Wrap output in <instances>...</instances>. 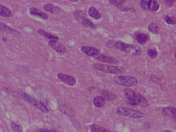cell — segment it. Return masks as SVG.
I'll return each mask as SVG.
<instances>
[{
  "mask_svg": "<svg viewBox=\"0 0 176 132\" xmlns=\"http://www.w3.org/2000/svg\"><path fill=\"white\" fill-rule=\"evenodd\" d=\"M106 45L109 48L120 49L133 55H139L142 52V50L138 46L129 44L120 41L110 40L107 42Z\"/></svg>",
  "mask_w": 176,
  "mask_h": 132,
  "instance_id": "cell-1",
  "label": "cell"
},
{
  "mask_svg": "<svg viewBox=\"0 0 176 132\" xmlns=\"http://www.w3.org/2000/svg\"><path fill=\"white\" fill-rule=\"evenodd\" d=\"M92 67L96 70L109 74H118L123 73L124 72V69L122 67L119 66L94 64L92 65Z\"/></svg>",
  "mask_w": 176,
  "mask_h": 132,
  "instance_id": "cell-2",
  "label": "cell"
},
{
  "mask_svg": "<svg viewBox=\"0 0 176 132\" xmlns=\"http://www.w3.org/2000/svg\"><path fill=\"white\" fill-rule=\"evenodd\" d=\"M116 112L120 115L133 118H142L144 116L143 113L140 111L123 107L118 108Z\"/></svg>",
  "mask_w": 176,
  "mask_h": 132,
  "instance_id": "cell-3",
  "label": "cell"
},
{
  "mask_svg": "<svg viewBox=\"0 0 176 132\" xmlns=\"http://www.w3.org/2000/svg\"><path fill=\"white\" fill-rule=\"evenodd\" d=\"M114 80L118 85L126 87H132L138 83V80L136 78L129 76H116Z\"/></svg>",
  "mask_w": 176,
  "mask_h": 132,
  "instance_id": "cell-4",
  "label": "cell"
},
{
  "mask_svg": "<svg viewBox=\"0 0 176 132\" xmlns=\"http://www.w3.org/2000/svg\"><path fill=\"white\" fill-rule=\"evenodd\" d=\"M93 58L97 59L101 62L110 64H116L118 62L117 59L114 57L106 56L100 53L94 54L91 56Z\"/></svg>",
  "mask_w": 176,
  "mask_h": 132,
  "instance_id": "cell-5",
  "label": "cell"
},
{
  "mask_svg": "<svg viewBox=\"0 0 176 132\" xmlns=\"http://www.w3.org/2000/svg\"><path fill=\"white\" fill-rule=\"evenodd\" d=\"M48 44L52 49L60 54H64L67 52L66 48L62 44L57 41H50Z\"/></svg>",
  "mask_w": 176,
  "mask_h": 132,
  "instance_id": "cell-6",
  "label": "cell"
},
{
  "mask_svg": "<svg viewBox=\"0 0 176 132\" xmlns=\"http://www.w3.org/2000/svg\"><path fill=\"white\" fill-rule=\"evenodd\" d=\"M57 76L59 79L68 85L73 86L76 84V80L74 76L62 73L58 74Z\"/></svg>",
  "mask_w": 176,
  "mask_h": 132,
  "instance_id": "cell-7",
  "label": "cell"
},
{
  "mask_svg": "<svg viewBox=\"0 0 176 132\" xmlns=\"http://www.w3.org/2000/svg\"><path fill=\"white\" fill-rule=\"evenodd\" d=\"M11 94L13 97L22 99L28 103L30 102L32 97L25 91L21 90L13 91L11 93Z\"/></svg>",
  "mask_w": 176,
  "mask_h": 132,
  "instance_id": "cell-8",
  "label": "cell"
},
{
  "mask_svg": "<svg viewBox=\"0 0 176 132\" xmlns=\"http://www.w3.org/2000/svg\"><path fill=\"white\" fill-rule=\"evenodd\" d=\"M30 15L37 16L42 20H46L48 18V16L45 13L42 12L35 7H31L30 9Z\"/></svg>",
  "mask_w": 176,
  "mask_h": 132,
  "instance_id": "cell-9",
  "label": "cell"
},
{
  "mask_svg": "<svg viewBox=\"0 0 176 132\" xmlns=\"http://www.w3.org/2000/svg\"><path fill=\"white\" fill-rule=\"evenodd\" d=\"M81 50L85 54L88 56L91 57L95 53H99V49L94 47L84 46L81 48Z\"/></svg>",
  "mask_w": 176,
  "mask_h": 132,
  "instance_id": "cell-10",
  "label": "cell"
},
{
  "mask_svg": "<svg viewBox=\"0 0 176 132\" xmlns=\"http://www.w3.org/2000/svg\"><path fill=\"white\" fill-rule=\"evenodd\" d=\"M163 114L168 117H171L176 120V109L173 107H165L162 110Z\"/></svg>",
  "mask_w": 176,
  "mask_h": 132,
  "instance_id": "cell-11",
  "label": "cell"
},
{
  "mask_svg": "<svg viewBox=\"0 0 176 132\" xmlns=\"http://www.w3.org/2000/svg\"><path fill=\"white\" fill-rule=\"evenodd\" d=\"M160 5L157 1L154 0H147V10L152 11H157L159 9Z\"/></svg>",
  "mask_w": 176,
  "mask_h": 132,
  "instance_id": "cell-12",
  "label": "cell"
},
{
  "mask_svg": "<svg viewBox=\"0 0 176 132\" xmlns=\"http://www.w3.org/2000/svg\"><path fill=\"white\" fill-rule=\"evenodd\" d=\"M44 9L45 11L53 14H58L60 11L59 7L50 4H48L44 5Z\"/></svg>",
  "mask_w": 176,
  "mask_h": 132,
  "instance_id": "cell-13",
  "label": "cell"
},
{
  "mask_svg": "<svg viewBox=\"0 0 176 132\" xmlns=\"http://www.w3.org/2000/svg\"><path fill=\"white\" fill-rule=\"evenodd\" d=\"M102 97L106 100L109 101L115 100L117 98V95L114 94L108 90H104L102 92Z\"/></svg>",
  "mask_w": 176,
  "mask_h": 132,
  "instance_id": "cell-14",
  "label": "cell"
},
{
  "mask_svg": "<svg viewBox=\"0 0 176 132\" xmlns=\"http://www.w3.org/2000/svg\"><path fill=\"white\" fill-rule=\"evenodd\" d=\"M37 31L39 33L43 35L46 39L51 40V41H59V38L57 36H54L51 34L48 33L42 29H39Z\"/></svg>",
  "mask_w": 176,
  "mask_h": 132,
  "instance_id": "cell-15",
  "label": "cell"
},
{
  "mask_svg": "<svg viewBox=\"0 0 176 132\" xmlns=\"http://www.w3.org/2000/svg\"><path fill=\"white\" fill-rule=\"evenodd\" d=\"M88 13L90 16L96 20H98L101 18V14L98 12L97 10L94 7H90L89 8Z\"/></svg>",
  "mask_w": 176,
  "mask_h": 132,
  "instance_id": "cell-16",
  "label": "cell"
},
{
  "mask_svg": "<svg viewBox=\"0 0 176 132\" xmlns=\"http://www.w3.org/2000/svg\"><path fill=\"white\" fill-rule=\"evenodd\" d=\"M137 41L142 45H144L149 39V36L146 34L138 33L135 36Z\"/></svg>",
  "mask_w": 176,
  "mask_h": 132,
  "instance_id": "cell-17",
  "label": "cell"
},
{
  "mask_svg": "<svg viewBox=\"0 0 176 132\" xmlns=\"http://www.w3.org/2000/svg\"><path fill=\"white\" fill-rule=\"evenodd\" d=\"M124 93L128 100L134 99L136 96V94L134 91L129 88L125 89L124 91Z\"/></svg>",
  "mask_w": 176,
  "mask_h": 132,
  "instance_id": "cell-18",
  "label": "cell"
},
{
  "mask_svg": "<svg viewBox=\"0 0 176 132\" xmlns=\"http://www.w3.org/2000/svg\"><path fill=\"white\" fill-rule=\"evenodd\" d=\"M74 16L77 21L79 22L82 23L83 19L87 18V15L84 11L78 10L75 11Z\"/></svg>",
  "mask_w": 176,
  "mask_h": 132,
  "instance_id": "cell-19",
  "label": "cell"
},
{
  "mask_svg": "<svg viewBox=\"0 0 176 132\" xmlns=\"http://www.w3.org/2000/svg\"><path fill=\"white\" fill-rule=\"evenodd\" d=\"M93 103L95 106L97 108H100L105 105V100L102 96H98L94 99Z\"/></svg>",
  "mask_w": 176,
  "mask_h": 132,
  "instance_id": "cell-20",
  "label": "cell"
},
{
  "mask_svg": "<svg viewBox=\"0 0 176 132\" xmlns=\"http://www.w3.org/2000/svg\"><path fill=\"white\" fill-rule=\"evenodd\" d=\"M0 30L2 31L13 32V33L17 34H20V32L17 30L10 27L7 26V25L1 22H0Z\"/></svg>",
  "mask_w": 176,
  "mask_h": 132,
  "instance_id": "cell-21",
  "label": "cell"
},
{
  "mask_svg": "<svg viewBox=\"0 0 176 132\" xmlns=\"http://www.w3.org/2000/svg\"><path fill=\"white\" fill-rule=\"evenodd\" d=\"M12 15L11 11L4 6L0 4V16L6 17H9Z\"/></svg>",
  "mask_w": 176,
  "mask_h": 132,
  "instance_id": "cell-22",
  "label": "cell"
},
{
  "mask_svg": "<svg viewBox=\"0 0 176 132\" xmlns=\"http://www.w3.org/2000/svg\"><path fill=\"white\" fill-rule=\"evenodd\" d=\"M148 29L153 34H156L158 33L160 28L156 23L152 22L149 25Z\"/></svg>",
  "mask_w": 176,
  "mask_h": 132,
  "instance_id": "cell-23",
  "label": "cell"
},
{
  "mask_svg": "<svg viewBox=\"0 0 176 132\" xmlns=\"http://www.w3.org/2000/svg\"><path fill=\"white\" fill-rule=\"evenodd\" d=\"M83 26L87 27H90L93 29H96V27L95 25L89 19L86 18L83 19L82 23H81Z\"/></svg>",
  "mask_w": 176,
  "mask_h": 132,
  "instance_id": "cell-24",
  "label": "cell"
},
{
  "mask_svg": "<svg viewBox=\"0 0 176 132\" xmlns=\"http://www.w3.org/2000/svg\"><path fill=\"white\" fill-rule=\"evenodd\" d=\"M136 97L138 99L139 105H140L141 106L143 107H146L148 106V100L142 95L139 94L136 95Z\"/></svg>",
  "mask_w": 176,
  "mask_h": 132,
  "instance_id": "cell-25",
  "label": "cell"
},
{
  "mask_svg": "<svg viewBox=\"0 0 176 132\" xmlns=\"http://www.w3.org/2000/svg\"><path fill=\"white\" fill-rule=\"evenodd\" d=\"M164 20L168 24L175 25L176 24V18L174 16L170 17L168 15H166L164 17Z\"/></svg>",
  "mask_w": 176,
  "mask_h": 132,
  "instance_id": "cell-26",
  "label": "cell"
},
{
  "mask_svg": "<svg viewBox=\"0 0 176 132\" xmlns=\"http://www.w3.org/2000/svg\"><path fill=\"white\" fill-rule=\"evenodd\" d=\"M110 2L111 4L114 5L117 7V8L122 9V5L125 2V1L123 0H113V1H109Z\"/></svg>",
  "mask_w": 176,
  "mask_h": 132,
  "instance_id": "cell-27",
  "label": "cell"
},
{
  "mask_svg": "<svg viewBox=\"0 0 176 132\" xmlns=\"http://www.w3.org/2000/svg\"><path fill=\"white\" fill-rule=\"evenodd\" d=\"M61 110L64 113L69 116L74 115V113L71 109L68 108L67 106H62L60 107Z\"/></svg>",
  "mask_w": 176,
  "mask_h": 132,
  "instance_id": "cell-28",
  "label": "cell"
},
{
  "mask_svg": "<svg viewBox=\"0 0 176 132\" xmlns=\"http://www.w3.org/2000/svg\"><path fill=\"white\" fill-rule=\"evenodd\" d=\"M10 126L11 129L13 132H22V127L20 125H17L14 122H11Z\"/></svg>",
  "mask_w": 176,
  "mask_h": 132,
  "instance_id": "cell-29",
  "label": "cell"
},
{
  "mask_svg": "<svg viewBox=\"0 0 176 132\" xmlns=\"http://www.w3.org/2000/svg\"><path fill=\"white\" fill-rule=\"evenodd\" d=\"M147 53L149 56L152 59L156 58L158 55L157 51L155 49H149Z\"/></svg>",
  "mask_w": 176,
  "mask_h": 132,
  "instance_id": "cell-30",
  "label": "cell"
},
{
  "mask_svg": "<svg viewBox=\"0 0 176 132\" xmlns=\"http://www.w3.org/2000/svg\"><path fill=\"white\" fill-rule=\"evenodd\" d=\"M128 103L129 104L132 105V106H136V105L139 104L138 99L136 96L134 99L128 100Z\"/></svg>",
  "mask_w": 176,
  "mask_h": 132,
  "instance_id": "cell-31",
  "label": "cell"
},
{
  "mask_svg": "<svg viewBox=\"0 0 176 132\" xmlns=\"http://www.w3.org/2000/svg\"><path fill=\"white\" fill-rule=\"evenodd\" d=\"M96 132H113L109 129L102 127H97Z\"/></svg>",
  "mask_w": 176,
  "mask_h": 132,
  "instance_id": "cell-32",
  "label": "cell"
},
{
  "mask_svg": "<svg viewBox=\"0 0 176 132\" xmlns=\"http://www.w3.org/2000/svg\"><path fill=\"white\" fill-rule=\"evenodd\" d=\"M91 131V132H96L97 127L95 124H93L91 125L90 127Z\"/></svg>",
  "mask_w": 176,
  "mask_h": 132,
  "instance_id": "cell-33",
  "label": "cell"
},
{
  "mask_svg": "<svg viewBox=\"0 0 176 132\" xmlns=\"http://www.w3.org/2000/svg\"><path fill=\"white\" fill-rule=\"evenodd\" d=\"M166 5L169 7H171L173 5L174 1H164Z\"/></svg>",
  "mask_w": 176,
  "mask_h": 132,
  "instance_id": "cell-34",
  "label": "cell"
},
{
  "mask_svg": "<svg viewBox=\"0 0 176 132\" xmlns=\"http://www.w3.org/2000/svg\"><path fill=\"white\" fill-rule=\"evenodd\" d=\"M39 132H51V131L47 129H42L40 130Z\"/></svg>",
  "mask_w": 176,
  "mask_h": 132,
  "instance_id": "cell-35",
  "label": "cell"
},
{
  "mask_svg": "<svg viewBox=\"0 0 176 132\" xmlns=\"http://www.w3.org/2000/svg\"><path fill=\"white\" fill-rule=\"evenodd\" d=\"M7 38L5 37H3L2 39L3 41L5 42H6L7 41Z\"/></svg>",
  "mask_w": 176,
  "mask_h": 132,
  "instance_id": "cell-36",
  "label": "cell"
},
{
  "mask_svg": "<svg viewBox=\"0 0 176 132\" xmlns=\"http://www.w3.org/2000/svg\"><path fill=\"white\" fill-rule=\"evenodd\" d=\"M71 1L74 2H77L78 1H79L78 0H71Z\"/></svg>",
  "mask_w": 176,
  "mask_h": 132,
  "instance_id": "cell-37",
  "label": "cell"
},
{
  "mask_svg": "<svg viewBox=\"0 0 176 132\" xmlns=\"http://www.w3.org/2000/svg\"><path fill=\"white\" fill-rule=\"evenodd\" d=\"M164 132H173L171 131H169V130H166V131H164Z\"/></svg>",
  "mask_w": 176,
  "mask_h": 132,
  "instance_id": "cell-38",
  "label": "cell"
},
{
  "mask_svg": "<svg viewBox=\"0 0 176 132\" xmlns=\"http://www.w3.org/2000/svg\"><path fill=\"white\" fill-rule=\"evenodd\" d=\"M51 132H58L55 131V130H51Z\"/></svg>",
  "mask_w": 176,
  "mask_h": 132,
  "instance_id": "cell-39",
  "label": "cell"
}]
</instances>
